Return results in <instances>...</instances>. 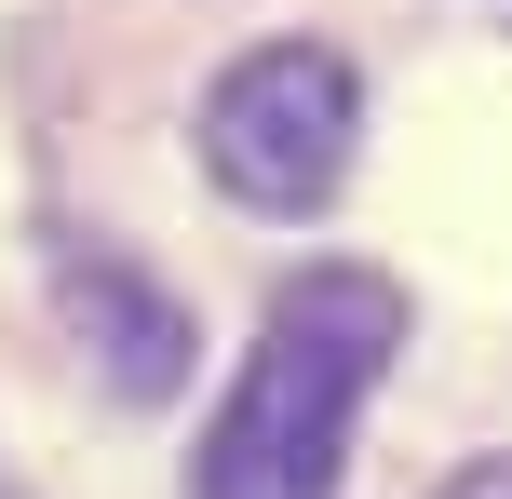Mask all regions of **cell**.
I'll return each instance as SVG.
<instances>
[{
	"mask_svg": "<svg viewBox=\"0 0 512 499\" xmlns=\"http://www.w3.org/2000/svg\"><path fill=\"white\" fill-rule=\"evenodd\" d=\"M68 311H81V338H95V365H108L122 405H162L189 378V311L135 257H68Z\"/></svg>",
	"mask_w": 512,
	"mask_h": 499,
	"instance_id": "obj_3",
	"label": "cell"
},
{
	"mask_svg": "<svg viewBox=\"0 0 512 499\" xmlns=\"http://www.w3.org/2000/svg\"><path fill=\"white\" fill-rule=\"evenodd\" d=\"M351 149H364V81H351V54H324V41H256V54L216 68V95H203V162H216V189L256 203V216L337 203Z\"/></svg>",
	"mask_w": 512,
	"mask_h": 499,
	"instance_id": "obj_2",
	"label": "cell"
},
{
	"mask_svg": "<svg viewBox=\"0 0 512 499\" xmlns=\"http://www.w3.org/2000/svg\"><path fill=\"white\" fill-rule=\"evenodd\" d=\"M432 499H512V459H472V473H445Z\"/></svg>",
	"mask_w": 512,
	"mask_h": 499,
	"instance_id": "obj_4",
	"label": "cell"
},
{
	"mask_svg": "<svg viewBox=\"0 0 512 499\" xmlns=\"http://www.w3.org/2000/svg\"><path fill=\"white\" fill-rule=\"evenodd\" d=\"M391 351H405V284H391V270H351V257L283 270L243 392L216 405L203 499H337L351 405L391 378Z\"/></svg>",
	"mask_w": 512,
	"mask_h": 499,
	"instance_id": "obj_1",
	"label": "cell"
}]
</instances>
